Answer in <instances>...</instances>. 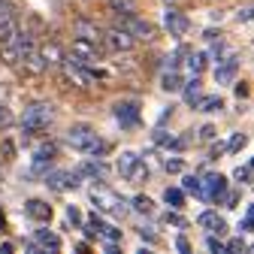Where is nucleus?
Here are the masks:
<instances>
[{
	"instance_id": "nucleus-1",
	"label": "nucleus",
	"mask_w": 254,
	"mask_h": 254,
	"mask_svg": "<svg viewBox=\"0 0 254 254\" xmlns=\"http://www.w3.org/2000/svg\"><path fill=\"white\" fill-rule=\"evenodd\" d=\"M52 121H55L52 103L37 100V103H30L24 109V115H21V133L24 136H40V133H46L49 127H52Z\"/></svg>"
},
{
	"instance_id": "nucleus-2",
	"label": "nucleus",
	"mask_w": 254,
	"mask_h": 254,
	"mask_svg": "<svg viewBox=\"0 0 254 254\" xmlns=\"http://www.w3.org/2000/svg\"><path fill=\"white\" fill-rule=\"evenodd\" d=\"M67 142H70L73 148L91 154V157H100V154L109 148L106 139H100L97 130H94V127H88V124H73L70 130H67Z\"/></svg>"
},
{
	"instance_id": "nucleus-3",
	"label": "nucleus",
	"mask_w": 254,
	"mask_h": 254,
	"mask_svg": "<svg viewBox=\"0 0 254 254\" xmlns=\"http://www.w3.org/2000/svg\"><path fill=\"white\" fill-rule=\"evenodd\" d=\"M88 194H91V203L97 206V212H103V215L124 218L127 212H130V203H127L121 194H115L112 188H106V185H94Z\"/></svg>"
},
{
	"instance_id": "nucleus-4",
	"label": "nucleus",
	"mask_w": 254,
	"mask_h": 254,
	"mask_svg": "<svg viewBox=\"0 0 254 254\" xmlns=\"http://www.w3.org/2000/svg\"><path fill=\"white\" fill-rule=\"evenodd\" d=\"M34 49V37L27 34V30H15L12 37H6V40H0V61L3 64H9V67H15V64Z\"/></svg>"
},
{
	"instance_id": "nucleus-5",
	"label": "nucleus",
	"mask_w": 254,
	"mask_h": 254,
	"mask_svg": "<svg viewBox=\"0 0 254 254\" xmlns=\"http://www.w3.org/2000/svg\"><path fill=\"white\" fill-rule=\"evenodd\" d=\"M115 27L127 30V34H130L136 43H139V40H142V43L154 40V27H151V21L139 18L136 12H115Z\"/></svg>"
},
{
	"instance_id": "nucleus-6",
	"label": "nucleus",
	"mask_w": 254,
	"mask_h": 254,
	"mask_svg": "<svg viewBox=\"0 0 254 254\" xmlns=\"http://www.w3.org/2000/svg\"><path fill=\"white\" fill-rule=\"evenodd\" d=\"M118 173H121L127 182H133V185H139V182L148 179L145 161H142L139 154H133V151H121V157H118Z\"/></svg>"
},
{
	"instance_id": "nucleus-7",
	"label": "nucleus",
	"mask_w": 254,
	"mask_h": 254,
	"mask_svg": "<svg viewBox=\"0 0 254 254\" xmlns=\"http://www.w3.org/2000/svg\"><path fill=\"white\" fill-rule=\"evenodd\" d=\"M103 46L109 49V52H115V55H121V52H133V46H136V40L127 34V30H121V27H109V30H103Z\"/></svg>"
},
{
	"instance_id": "nucleus-8",
	"label": "nucleus",
	"mask_w": 254,
	"mask_h": 254,
	"mask_svg": "<svg viewBox=\"0 0 254 254\" xmlns=\"http://www.w3.org/2000/svg\"><path fill=\"white\" fill-rule=\"evenodd\" d=\"M43 179H46V185H49L52 190H73V188L82 185L79 170H52V173H46Z\"/></svg>"
},
{
	"instance_id": "nucleus-9",
	"label": "nucleus",
	"mask_w": 254,
	"mask_h": 254,
	"mask_svg": "<svg viewBox=\"0 0 254 254\" xmlns=\"http://www.w3.org/2000/svg\"><path fill=\"white\" fill-rule=\"evenodd\" d=\"M70 55H76L82 64H94V61L103 58V46L100 43H91V40H82V37H73Z\"/></svg>"
},
{
	"instance_id": "nucleus-10",
	"label": "nucleus",
	"mask_w": 254,
	"mask_h": 254,
	"mask_svg": "<svg viewBox=\"0 0 254 254\" xmlns=\"http://www.w3.org/2000/svg\"><path fill=\"white\" fill-rule=\"evenodd\" d=\"M73 37H82V40H91V43H100L103 46V27L91 18H76L73 21Z\"/></svg>"
},
{
	"instance_id": "nucleus-11",
	"label": "nucleus",
	"mask_w": 254,
	"mask_h": 254,
	"mask_svg": "<svg viewBox=\"0 0 254 254\" xmlns=\"http://www.w3.org/2000/svg\"><path fill=\"white\" fill-rule=\"evenodd\" d=\"M164 27L170 30V37H185L188 30H190V21H188V15L185 12H179V9H167L164 12Z\"/></svg>"
},
{
	"instance_id": "nucleus-12",
	"label": "nucleus",
	"mask_w": 254,
	"mask_h": 254,
	"mask_svg": "<svg viewBox=\"0 0 254 254\" xmlns=\"http://www.w3.org/2000/svg\"><path fill=\"white\" fill-rule=\"evenodd\" d=\"M203 182V197L206 200H221V197H224L227 194V179L224 176H221V173H212V176H206V179H200Z\"/></svg>"
},
{
	"instance_id": "nucleus-13",
	"label": "nucleus",
	"mask_w": 254,
	"mask_h": 254,
	"mask_svg": "<svg viewBox=\"0 0 254 254\" xmlns=\"http://www.w3.org/2000/svg\"><path fill=\"white\" fill-rule=\"evenodd\" d=\"M115 121L121 127H136L139 124V103H133V100L115 103Z\"/></svg>"
},
{
	"instance_id": "nucleus-14",
	"label": "nucleus",
	"mask_w": 254,
	"mask_h": 254,
	"mask_svg": "<svg viewBox=\"0 0 254 254\" xmlns=\"http://www.w3.org/2000/svg\"><path fill=\"white\" fill-rule=\"evenodd\" d=\"M197 224L203 227V230H209V233H227V221L224 218H221L218 212H212V209H206V212H200L197 215Z\"/></svg>"
},
{
	"instance_id": "nucleus-15",
	"label": "nucleus",
	"mask_w": 254,
	"mask_h": 254,
	"mask_svg": "<svg viewBox=\"0 0 254 254\" xmlns=\"http://www.w3.org/2000/svg\"><path fill=\"white\" fill-rule=\"evenodd\" d=\"M18 64H21V70H24V73H30V76H43V73H46V61H43V55H40V49H37V46L30 49Z\"/></svg>"
},
{
	"instance_id": "nucleus-16",
	"label": "nucleus",
	"mask_w": 254,
	"mask_h": 254,
	"mask_svg": "<svg viewBox=\"0 0 254 254\" xmlns=\"http://www.w3.org/2000/svg\"><path fill=\"white\" fill-rule=\"evenodd\" d=\"M24 215L40 221V224H49V221H52V206L46 200H27L24 203Z\"/></svg>"
},
{
	"instance_id": "nucleus-17",
	"label": "nucleus",
	"mask_w": 254,
	"mask_h": 254,
	"mask_svg": "<svg viewBox=\"0 0 254 254\" xmlns=\"http://www.w3.org/2000/svg\"><path fill=\"white\" fill-rule=\"evenodd\" d=\"M236 70H239V61H236V55L230 52L224 61H218V67H215V79H218V82H230V79L236 76Z\"/></svg>"
},
{
	"instance_id": "nucleus-18",
	"label": "nucleus",
	"mask_w": 254,
	"mask_h": 254,
	"mask_svg": "<svg viewBox=\"0 0 254 254\" xmlns=\"http://www.w3.org/2000/svg\"><path fill=\"white\" fill-rule=\"evenodd\" d=\"M34 245L37 248H43V251H61V236L58 233H52V230H37L34 233Z\"/></svg>"
},
{
	"instance_id": "nucleus-19",
	"label": "nucleus",
	"mask_w": 254,
	"mask_h": 254,
	"mask_svg": "<svg viewBox=\"0 0 254 254\" xmlns=\"http://www.w3.org/2000/svg\"><path fill=\"white\" fill-rule=\"evenodd\" d=\"M194 109H200V112H221L224 109V100H221V94H200V97L194 100Z\"/></svg>"
},
{
	"instance_id": "nucleus-20",
	"label": "nucleus",
	"mask_w": 254,
	"mask_h": 254,
	"mask_svg": "<svg viewBox=\"0 0 254 254\" xmlns=\"http://www.w3.org/2000/svg\"><path fill=\"white\" fill-rule=\"evenodd\" d=\"M40 55H43V61H46V70H55V67H61V61H64V52H61L55 43H46V46H40Z\"/></svg>"
},
{
	"instance_id": "nucleus-21",
	"label": "nucleus",
	"mask_w": 254,
	"mask_h": 254,
	"mask_svg": "<svg viewBox=\"0 0 254 254\" xmlns=\"http://www.w3.org/2000/svg\"><path fill=\"white\" fill-rule=\"evenodd\" d=\"M106 164L100 161V157H97V161H85L82 167H79V176H91V179H106Z\"/></svg>"
},
{
	"instance_id": "nucleus-22",
	"label": "nucleus",
	"mask_w": 254,
	"mask_h": 254,
	"mask_svg": "<svg viewBox=\"0 0 254 254\" xmlns=\"http://www.w3.org/2000/svg\"><path fill=\"white\" fill-rule=\"evenodd\" d=\"M161 88H164L167 94H179V91H182V76H179V70H164Z\"/></svg>"
},
{
	"instance_id": "nucleus-23",
	"label": "nucleus",
	"mask_w": 254,
	"mask_h": 254,
	"mask_svg": "<svg viewBox=\"0 0 254 254\" xmlns=\"http://www.w3.org/2000/svg\"><path fill=\"white\" fill-rule=\"evenodd\" d=\"M182 91H185V103L194 106V100L200 97V76H190L188 82H182Z\"/></svg>"
},
{
	"instance_id": "nucleus-24",
	"label": "nucleus",
	"mask_w": 254,
	"mask_h": 254,
	"mask_svg": "<svg viewBox=\"0 0 254 254\" xmlns=\"http://www.w3.org/2000/svg\"><path fill=\"white\" fill-rule=\"evenodd\" d=\"M185 64H188V73H190V76H200V73L206 70V55H203V52H190Z\"/></svg>"
},
{
	"instance_id": "nucleus-25",
	"label": "nucleus",
	"mask_w": 254,
	"mask_h": 254,
	"mask_svg": "<svg viewBox=\"0 0 254 254\" xmlns=\"http://www.w3.org/2000/svg\"><path fill=\"white\" fill-rule=\"evenodd\" d=\"M164 203L170 209H182L185 206V194H182V188H167L164 190Z\"/></svg>"
},
{
	"instance_id": "nucleus-26",
	"label": "nucleus",
	"mask_w": 254,
	"mask_h": 254,
	"mask_svg": "<svg viewBox=\"0 0 254 254\" xmlns=\"http://www.w3.org/2000/svg\"><path fill=\"white\" fill-rule=\"evenodd\" d=\"M154 142H157V145H167V148H182V139H179V136H170V133H164V130L154 133Z\"/></svg>"
},
{
	"instance_id": "nucleus-27",
	"label": "nucleus",
	"mask_w": 254,
	"mask_h": 254,
	"mask_svg": "<svg viewBox=\"0 0 254 254\" xmlns=\"http://www.w3.org/2000/svg\"><path fill=\"white\" fill-rule=\"evenodd\" d=\"M182 188L190 190V194H197V197H203V182H200L197 176H185V179H182Z\"/></svg>"
},
{
	"instance_id": "nucleus-28",
	"label": "nucleus",
	"mask_w": 254,
	"mask_h": 254,
	"mask_svg": "<svg viewBox=\"0 0 254 254\" xmlns=\"http://www.w3.org/2000/svg\"><path fill=\"white\" fill-rule=\"evenodd\" d=\"M112 12H136V0H109Z\"/></svg>"
},
{
	"instance_id": "nucleus-29",
	"label": "nucleus",
	"mask_w": 254,
	"mask_h": 254,
	"mask_svg": "<svg viewBox=\"0 0 254 254\" xmlns=\"http://www.w3.org/2000/svg\"><path fill=\"white\" fill-rule=\"evenodd\" d=\"M233 179H236L239 185H251V161H245L242 167H236V173H233Z\"/></svg>"
},
{
	"instance_id": "nucleus-30",
	"label": "nucleus",
	"mask_w": 254,
	"mask_h": 254,
	"mask_svg": "<svg viewBox=\"0 0 254 254\" xmlns=\"http://www.w3.org/2000/svg\"><path fill=\"white\" fill-rule=\"evenodd\" d=\"M136 212H145V215H151V209H154V203L148 200V197H133V203H130Z\"/></svg>"
},
{
	"instance_id": "nucleus-31",
	"label": "nucleus",
	"mask_w": 254,
	"mask_h": 254,
	"mask_svg": "<svg viewBox=\"0 0 254 254\" xmlns=\"http://www.w3.org/2000/svg\"><path fill=\"white\" fill-rule=\"evenodd\" d=\"M251 224H254V206H248V209H245V218L239 221V233H248V230H251Z\"/></svg>"
},
{
	"instance_id": "nucleus-32",
	"label": "nucleus",
	"mask_w": 254,
	"mask_h": 254,
	"mask_svg": "<svg viewBox=\"0 0 254 254\" xmlns=\"http://www.w3.org/2000/svg\"><path fill=\"white\" fill-rule=\"evenodd\" d=\"M245 142H248V136H245V133H233L227 148H230V151H239V148H245Z\"/></svg>"
},
{
	"instance_id": "nucleus-33",
	"label": "nucleus",
	"mask_w": 254,
	"mask_h": 254,
	"mask_svg": "<svg viewBox=\"0 0 254 254\" xmlns=\"http://www.w3.org/2000/svg\"><path fill=\"white\" fill-rule=\"evenodd\" d=\"M206 248L209 251H215V254H221V251H224V242H221V239H215V233L206 239Z\"/></svg>"
},
{
	"instance_id": "nucleus-34",
	"label": "nucleus",
	"mask_w": 254,
	"mask_h": 254,
	"mask_svg": "<svg viewBox=\"0 0 254 254\" xmlns=\"http://www.w3.org/2000/svg\"><path fill=\"white\" fill-rule=\"evenodd\" d=\"M224 251H233V254H242V251H245V242H242V236H239V239H233V242H227V245H224Z\"/></svg>"
},
{
	"instance_id": "nucleus-35",
	"label": "nucleus",
	"mask_w": 254,
	"mask_h": 254,
	"mask_svg": "<svg viewBox=\"0 0 254 254\" xmlns=\"http://www.w3.org/2000/svg\"><path fill=\"white\" fill-rule=\"evenodd\" d=\"M9 121H12V115H9V109L0 103V130H3V127H9Z\"/></svg>"
},
{
	"instance_id": "nucleus-36",
	"label": "nucleus",
	"mask_w": 254,
	"mask_h": 254,
	"mask_svg": "<svg viewBox=\"0 0 254 254\" xmlns=\"http://www.w3.org/2000/svg\"><path fill=\"white\" fill-rule=\"evenodd\" d=\"M67 221H73V224H82V212L76 206H67Z\"/></svg>"
},
{
	"instance_id": "nucleus-37",
	"label": "nucleus",
	"mask_w": 254,
	"mask_h": 254,
	"mask_svg": "<svg viewBox=\"0 0 254 254\" xmlns=\"http://www.w3.org/2000/svg\"><path fill=\"white\" fill-rule=\"evenodd\" d=\"M164 170H167V173H182V161H179V157H173V161H164Z\"/></svg>"
},
{
	"instance_id": "nucleus-38",
	"label": "nucleus",
	"mask_w": 254,
	"mask_h": 254,
	"mask_svg": "<svg viewBox=\"0 0 254 254\" xmlns=\"http://www.w3.org/2000/svg\"><path fill=\"white\" fill-rule=\"evenodd\" d=\"M167 221H170V224H176V227H185V218H182V215H176V209H173V212H167Z\"/></svg>"
},
{
	"instance_id": "nucleus-39",
	"label": "nucleus",
	"mask_w": 254,
	"mask_h": 254,
	"mask_svg": "<svg viewBox=\"0 0 254 254\" xmlns=\"http://www.w3.org/2000/svg\"><path fill=\"white\" fill-rule=\"evenodd\" d=\"M139 236H142V239H148V242H157V233H154L151 227H139Z\"/></svg>"
},
{
	"instance_id": "nucleus-40",
	"label": "nucleus",
	"mask_w": 254,
	"mask_h": 254,
	"mask_svg": "<svg viewBox=\"0 0 254 254\" xmlns=\"http://www.w3.org/2000/svg\"><path fill=\"white\" fill-rule=\"evenodd\" d=\"M236 97H248V82H236Z\"/></svg>"
},
{
	"instance_id": "nucleus-41",
	"label": "nucleus",
	"mask_w": 254,
	"mask_h": 254,
	"mask_svg": "<svg viewBox=\"0 0 254 254\" xmlns=\"http://www.w3.org/2000/svg\"><path fill=\"white\" fill-rule=\"evenodd\" d=\"M176 248H179L182 254H188V251H190V245H188V239H185V236H179V239H176Z\"/></svg>"
},
{
	"instance_id": "nucleus-42",
	"label": "nucleus",
	"mask_w": 254,
	"mask_h": 254,
	"mask_svg": "<svg viewBox=\"0 0 254 254\" xmlns=\"http://www.w3.org/2000/svg\"><path fill=\"white\" fill-rule=\"evenodd\" d=\"M236 18H239V21H251V6L239 9V12H236Z\"/></svg>"
},
{
	"instance_id": "nucleus-43",
	"label": "nucleus",
	"mask_w": 254,
	"mask_h": 254,
	"mask_svg": "<svg viewBox=\"0 0 254 254\" xmlns=\"http://www.w3.org/2000/svg\"><path fill=\"white\" fill-rule=\"evenodd\" d=\"M200 136H203V139H212V136H215V127H212V124H206L203 130H200Z\"/></svg>"
},
{
	"instance_id": "nucleus-44",
	"label": "nucleus",
	"mask_w": 254,
	"mask_h": 254,
	"mask_svg": "<svg viewBox=\"0 0 254 254\" xmlns=\"http://www.w3.org/2000/svg\"><path fill=\"white\" fill-rule=\"evenodd\" d=\"M6 224V218H3V212H0V227H3Z\"/></svg>"
}]
</instances>
